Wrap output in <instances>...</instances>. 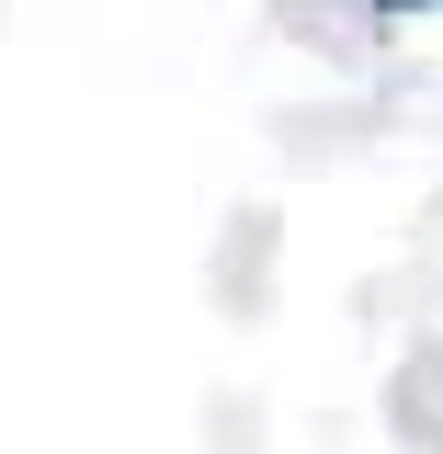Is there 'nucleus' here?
Listing matches in <instances>:
<instances>
[{"instance_id": "f257e3e1", "label": "nucleus", "mask_w": 443, "mask_h": 454, "mask_svg": "<svg viewBox=\"0 0 443 454\" xmlns=\"http://www.w3.org/2000/svg\"><path fill=\"white\" fill-rule=\"evenodd\" d=\"M376 12H432V0H376Z\"/></svg>"}]
</instances>
